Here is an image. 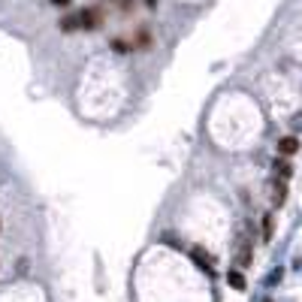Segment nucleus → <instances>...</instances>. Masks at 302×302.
<instances>
[{
  "mask_svg": "<svg viewBox=\"0 0 302 302\" xmlns=\"http://www.w3.org/2000/svg\"><path fill=\"white\" fill-rule=\"evenodd\" d=\"M54 6H70V0H51Z\"/></svg>",
  "mask_w": 302,
  "mask_h": 302,
  "instance_id": "obj_10",
  "label": "nucleus"
},
{
  "mask_svg": "<svg viewBox=\"0 0 302 302\" xmlns=\"http://www.w3.org/2000/svg\"><path fill=\"white\" fill-rule=\"evenodd\" d=\"M269 194H272V206H275V209L287 203V185H284V182H278V178H275V182H272V188H269Z\"/></svg>",
  "mask_w": 302,
  "mask_h": 302,
  "instance_id": "obj_3",
  "label": "nucleus"
},
{
  "mask_svg": "<svg viewBox=\"0 0 302 302\" xmlns=\"http://www.w3.org/2000/svg\"><path fill=\"white\" fill-rule=\"evenodd\" d=\"M227 284H230L233 290H245V287H248V281H245V272H242L239 266H233V269L227 272Z\"/></svg>",
  "mask_w": 302,
  "mask_h": 302,
  "instance_id": "obj_5",
  "label": "nucleus"
},
{
  "mask_svg": "<svg viewBox=\"0 0 302 302\" xmlns=\"http://www.w3.org/2000/svg\"><path fill=\"white\" fill-rule=\"evenodd\" d=\"M299 151V139L296 136H281L278 139V154L281 157H290V154H296Z\"/></svg>",
  "mask_w": 302,
  "mask_h": 302,
  "instance_id": "obj_2",
  "label": "nucleus"
},
{
  "mask_svg": "<svg viewBox=\"0 0 302 302\" xmlns=\"http://www.w3.org/2000/svg\"><path fill=\"white\" fill-rule=\"evenodd\" d=\"M272 172H275V178H278V182H287V178L293 175V166H290L284 157H278V160L272 163Z\"/></svg>",
  "mask_w": 302,
  "mask_h": 302,
  "instance_id": "obj_6",
  "label": "nucleus"
},
{
  "mask_svg": "<svg viewBox=\"0 0 302 302\" xmlns=\"http://www.w3.org/2000/svg\"><path fill=\"white\" fill-rule=\"evenodd\" d=\"M188 254H191V260L197 263V269H200V272H206V275H215V257H212V254H209L206 248L194 245V248H191Z\"/></svg>",
  "mask_w": 302,
  "mask_h": 302,
  "instance_id": "obj_1",
  "label": "nucleus"
},
{
  "mask_svg": "<svg viewBox=\"0 0 302 302\" xmlns=\"http://www.w3.org/2000/svg\"><path fill=\"white\" fill-rule=\"evenodd\" d=\"M263 302H272V299H263Z\"/></svg>",
  "mask_w": 302,
  "mask_h": 302,
  "instance_id": "obj_11",
  "label": "nucleus"
},
{
  "mask_svg": "<svg viewBox=\"0 0 302 302\" xmlns=\"http://www.w3.org/2000/svg\"><path fill=\"white\" fill-rule=\"evenodd\" d=\"M61 30H64V33L82 30V24H79V12H73V15H64V18H61Z\"/></svg>",
  "mask_w": 302,
  "mask_h": 302,
  "instance_id": "obj_7",
  "label": "nucleus"
},
{
  "mask_svg": "<svg viewBox=\"0 0 302 302\" xmlns=\"http://www.w3.org/2000/svg\"><path fill=\"white\" fill-rule=\"evenodd\" d=\"M79 24H82V30L97 27V24H100V12H97V9H82V12H79Z\"/></svg>",
  "mask_w": 302,
  "mask_h": 302,
  "instance_id": "obj_4",
  "label": "nucleus"
},
{
  "mask_svg": "<svg viewBox=\"0 0 302 302\" xmlns=\"http://www.w3.org/2000/svg\"><path fill=\"white\" fill-rule=\"evenodd\" d=\"M272 236H275V218H272V215L266 212V215H263V239L269 242Z\"/></svg>",
  "mask_w": 302,
  "mask_h": 302,
  "instance_id": "obj_8",
  "label": "nucleus"
},
{
  "mask_svg": "<svg viewBox=\"0 0 302 302\" xmlns=\"http://www.w3.org/2000/svg\"><path fill=\"white\" fill-rule=\"evenodd\" d=\"M236 260H239V269L251 263V245H248V242H242V245H239V254H236Z\"/></svg>",
  "mask_w": 302,
  "mask_h": 302,
  "instance_id": "obj_9",
  "label": "nucleus"
}]
</instances>
